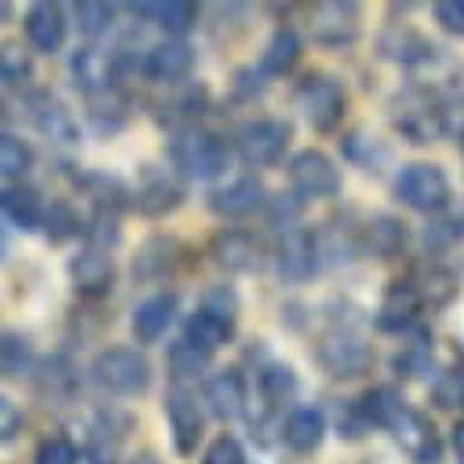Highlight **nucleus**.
Returning a JSON list of instances; mask_svg holds the SVG:
<instances>
[{"instance_id":"24","label":"nucleus","mask_w":464,"mask_h":464,"mask_svg":"<svg viewBox=\"0 0 464 464\" xmlns=\"http://www.w3.org/2000/svg\"><path fill=\"white\" fill-rule=\"evenodd\" d=\"M359 242H362V249H366L370 256H377V260H395V256H402V249H406V242H410V227H406L399 216L381 212V216L366 219Z\"/></svg>"},{"instance_id":"14","label":"nucleus","mask_w":464,"mask_h":464,"mask_svg":"<svg viewBox=\"0 0 464 464\" xmlns=\"http://www.w3.org/2000/svg\"><path fill=\"white\" fill-rule=\"evenodd\" d=\"M420 311H424V300H420L417 285L410 278H399V282H392L384 289L373 322H377L381 333H406L420 318Z\"/></svg>"},{"instance_id":"38","label":"nucleus","mask_w":464,"mask_h":464,"mask_svg":"<svg viewBox=\"0 0 464 464\" xmlns=\"http://www.w3.org/2000/svg\"><path fill=\"white\" fill-rule=\"evenodd\" d=\"M296 388H300V377H296L293 366H285V362H267V366L260 370V395L267 399V406L289 402V399L296 395Z\"/></svg>"},{"instance_id":"1","label":"nucleus","mask_w":464,"mask_h":464,"mask_svg":"<svg viewBox=\"0 0 464 464\" xmlns=\"http://www.w3.org/2000/svg\"><path fill=\"white\" fill-rule=\"evenodd\" d=\"M169 161L183 179H198V183H212L227 172L230 165V147L227 140H219L208 129L187 125L179 132H172L169 140Z\"/></svg>"},{"instance_id":"37","label":"nucleus","mask_w":464,"mask_h":464,"mask_svg":"<svg viewBox=\"0 0 464 464\" xmlns=\"http://www.w3.org/2000/svg\"><path fill=\"white\" fill-rule=\"evenodd\" d=\"M37 384H41L44 395L70 402V399L77 395V388H81V373H77V366H73L66 355H55V359L44 362V373H41Z\"/></svg>"},{"instance_id":"52","label":"nucleus","mask_w":464,"mask_h":464,"mask_svg":"<svg viewBox=\"0 0 464 464\" xmlns=\"http://www.w3.org/2000/svg\"><path fill=\"white\" fill-rule=\"evenodd\" d=\"M201 307H212V311H223V314H235V318H238V296H235V289H227V285L205 289Z\"/></svg>"},{"instance_id":"40","label":"nucleus","mask_w":464,"mask_h":464,"mask_svg":"<svg viewBox=\"0 0 464 464\" xmlns=\"http://www.w3.org/2000/svg\"><path fill=\"white\" fill-rule=\"evenodd\" d=\"M179 246L172 242V238H165V235H158V238H150L143 249H140V256H136V278H161L165 271H172V253H176Z\"/></svg>"},{"instance_id":"43","label":"nucleus","mask_w":464,"mask_h":464,"mask_svg":"<svg viewBox=\"0 0 464 464\" xmlns=\"http://www.w3.org/2000/svg\"><path fill=\"white\" fill-rule=\"evenodd\" d=\"M73 19H77V30L88 37V41H99L113 30V19H118V8L113 5H95V0H84V5H73Z\"/></svg>"},{"instance_id":"50","label":"nucleus","mask_w":464,"mask_h":464,"mask_svg":"<svg viewBox=\"0 0 464 464\" xmlns=\"http://www.w3.org/2000/svg\"><path fill=\"white\" fill-rule=\"evenodd\" d=\"M431 12L439 30H446L450 37H464V0H439Z\"/></svg>"},{"instance_id":"44","label":"nucleus","mask_w":464,"mask_h":464,"mask_svg":"<svg viewBox=\"0 0 464 464\" xmlns=\"http://www.w3.org/2000/svg\"><path fill=\"white\" fill-rule=\"evenodd\" d=\"M84 238H88V249L110 253L113 246L121 242V219H118V212H102V208H95L92 219L84 223Z\"/></svg>"},{"instance_id":"54","label":"nucleus","mask_w":464,"mask_h":464,"mask_svg":"<svg viewBox=\"0 0 464 464\" xmlns=\"http://www.w3.org/2000/svg\"><path fill=\"white\" fill-rule=\"evenodd\" d=\"M450 439H453V453H457V460L464 464V420L453 424V435H450Z\"/></svg>"},{"instance_id":"53","label":"nucleus","mask_w":464,"mask_h":464,"mask_svg":"<svg viewBox=\"0 0 464 464\" xmlns=\"http://www.w3.org/2000/svg\"><path fill=\"white\" fill-rule=\"evenodd\" d=\"M19 424H23L19 410H15V402L5 395V399H0V439L12 442V439H15V431H19Z\"/></svg>"},{"instance_id":"31","label":"nucleus","mask_w":464,"mask_h":464,"mask_svg":"<svg viewBox=\"0 0 464 464\" xmlns=\"http://www.w3.org/2000/svg\"><path fill=\"white\" fill-rule=\"evenodd\" d=\"M132 12L140 19H147L150 26L165 30L169 37H183L190 26H198V8L187 0H169V5H132Z\"/></svg>"},{"instance_id":"5","label":"nucleus","mask_w":464,"mask_h":464,"mask_svg":"<svg viewBox=\"0 0 464 464\" xmlns=\"http://www.w3.org/2000/svg\"><path fill=\"white\" fill-rule=\"evenodd\" d=\"M289 121L282 118H253L235 132V150L249 169H267L278 165L285 147H289Z\"/></svg>"},{"instance_id":"46","label":"nucleus","mask_w":464,"mask_h":464,"mask_svg":"<svg viewBox=\"0 0 464 464\" xmlns=\"http://www.w3.org/2000/svg\"><path fill=\"white\" fill-rule=\"evenodd\" d=\"M460 238H464V219H460V216H442V219L428 223V230H424V246H428L431 253L450 249V246L460 242Z\"/></svg>"},{"instance_id":"17","label":"nucleus","mask_w":464,"mask_h":464,"mask_svg":"<svg viewBox=\"0 0 464 464\" xmlns=\"http://www.w3.org/2000/svg\"><path fill=\"white\" fill-rule=\"evenodd\" d=\"M30 121L37 125V132L52 143L73 147L81 143V125L73 121V113L63 106V99H55L52 92H37L30 95Z\"/></svg>"},{"instance_id":"18","label":"nucleus","mask_w":464,"mask_h":464,"mask_svg":"<svg viewBox=\"0 0 464 464\" xmlns=\"http://www.w3.org/2000/svg\"><path fill=\"white\" fill-rule=\"evenodd\" d=\"M66 275H70V285L88 300H102L113 289V260H110V253H99V249H88V246L77 256H70Z\"/></svg>"},{"instance_id":"16","label":"nucleus","mask_w":464,"mask_h":464,"mask_svg":"<svg viewBox=\"0 0 464 464\" xmlns=\"http://www.w3.org/2000/svg\"><path fill=\"white\" fill-rule=\"evenodd\" d=\"M392 431V439L413 457V460H420V464H435L439 460V431H435V424L428 420V413H420V410H413V406H406L399 417H395V424L388 428Z\"/></svg>"},{"instance_id":"13","label":"nucleus","mask_w":464,"mask_h":464,"mask_svg":"<svg viewBox=\"0 0 464 464\" xmlns=\"http://www.w3.org/2000/svg\"><path fill=\"white\" fill-rule=\"evenodd\" d=\"M183 183L158 165H143L140 169V187H136V208L150 219H161L169 212H176L183 205Z\"/></svg>"},{"instance_id":"34","label":"nucleus","mask_w":464,"mask_h":464,"mask_svg":"<svg viewBox=\"0 0 464 464\" xmlns=\"http://www.w3.org/2000/svg\"><path fill=\"white\" fill-rule=\"evenodd\" d=\"M77 187L95 201V208H102V212H121V208H129L132 205V190L121 183V179H113V176H106V172H84V176H77Z\"/></svg>"},{"instance_id":"29","label":"nucleus","mask_w":464,"mask_h":464,"mask_svg":"<svg viewBox=\"0 0 464 464\" xmlns=\"http://www.w3.org/2000/svg\"><path fill=\"white\" fill-rule=\"evenodd\" d=\"M300 34L293 26H278L271 34V41L264 44V55H260V77H282L289 73L296 63H300Z\"/></svg>"},{"instance_id":"4","label":"nucleus","mask_w":464,"mask_h":464,"mask_svg":"<svg viewBox=\"0 0 464 464\" xmlns=\"http://www.w3.org/2000/svg\"><path fill=\"white\" fill-rule=\"evenodd\" d=\"M314 359H318V366L329 377L355 381V377H362V373L373 370V359L377 355H373V347L362 336H355L352 329H329L314 343Z\"/></svg>"},{"instance_id":"48","label":"nucleus","mask_w":464,"mask_h":464,"mask_svg":"<svg viewBox=\"0 0 464 464\" xmlns=\"http://www.w3.org/2000/svg\"><path fill=\"white\" fill-rule=\"evenodd\" d=\"M428 362H431V340L420 336L417 343H410L406 352L395 355V373L399 377H420L428 370Z\"/></svg>"},{"instance_id":"10","label":"nucleus","mask_w":464,"mask_h":464,"mask_svg":"<svg viewBox=\"0 0 464 464\" xmlns=\"http://www.w3.org/2000/svg\"><path fill=\"white\" fill-rule=\"evenodd\" d=\"M165 420H169V431H172V442L183 457H190L205 435V410L198 402V395L190 388H169L165 392Z\"/></svg>"},{"instance_id":"45","label":"nucleus","mask_w":464,"mask_h":464,"mask_svg":"<svg viewBox=\"0 0 464 464\" xmlns=\"http://www.w3.org/2000/svg\"><path fill=\"white\" fill-rule=\"evenodd\" d=\"M431 402L439 410H457L464 406V370H446L431 381Z\"/></svg>"},{"instance_id":"39","label":"nucleus","mask_w":464,"mask_h":464,"mask_svg":"<svg viewBox=\"0 0 464 464\" xmlns=\"http://www.w3.org/2000/svg\"><path fill=\"white\" fill-rule=\"evenodd\" d=\"M121 435L106 417L92 428L88 435V446H84V464H118L121 460Z\"/></svg>"},{"instance_id":"35","label":"nucleus","mask_w":464,"mask_h":464,"mask_svg":"<svg viewBox=\"0 0 464 464\" xmlns=\"http://www.w3.org/2000/svg\"><path fill=\"white\" fill-rule=\"evenodd\" d=\"M359 402V413H362V420L370 424V428H392L395 424V417L406 410V399L395 392V388H388V384H381V388H370L366 395H359L355 399Z\"/></svg>"},{"instance_id":"21","label":"nucleus","mask_w":464,"mask_h":464,"mask_svg":"<svg viewBox=\"0 0 464 464\" xmlns=\"http://www.w3.org/2000/svg\"><path fill=\"white\" fill-rule=\"evenodd\" d=\"M23 26H26V41H30L34 52H44V55L63 52L66 26L70 23H66V12L59 5H48V0H41V5H30Z\"/></svg>"},{"instance_id":"25","label":"nucleus","mask_w":464,"mask_h":464,"mask_svg":"<svg viewBox=\"0 0 464 464\" xmlns=\"http://www.w3.org/2000/svg\"><path fill=\"white\" fill-rule=\"evenodd\" d=\"M176 314H179L176 293H158V296L143 300V304L132 311V336H136L140 343H158V340L169 333V325L176 322Z\"/></svg>"},{"instance_id":"55","label":"nucleus","mask_w":464,"mask_h":464,"mask_svg":"<svg viewBox=\"0 0 464 464\" xmlns=\"http://www.w3.org/2000/svg\"><path fill=\"white\" fill-rule=\"evenodd\" d=\"M132 464H161V460H158V457H154V453H140V457H136V460H132Z\"/></svg>"},{"instance_id":"33","label":"nucleus","mask_w":464,"mask_h":464,"mask_svg":"<svg viewBox=\"0 0 464 464\" xmlns=\"http://www.w3.org/2000/svg\"><path fill=\"white\" fill-rule=\"evenodd\" d=\"M212 366V352H205V347L190 343L187 336H179L172 347H169V373L176 377L179 388H187L190 381H201Z\"/></svg>"},{"instance_id":"42","label":"nucleus","mask_w":464,"mask_h":464,"mask_svg":"<svg viewBox=\"0 0 464 464\" xmlns=\"http://www.w3.org/2000/svg\"><path fill=\"white\" fill-rule=\"evenodd\" d=\"M0 366H5L8 381H19V377L34 373V343L23 333H5V343H0Z\"/></svg>"},{"instance_id":"23","label":"nucleus","mask_w":464,"mask_h":464,"mask_svg":"<svg viewBox=\"0 0 464 464\" xmlns=\"http://www.w3.org/2000/svg\"><path fill=\"white\" fill-rule=\"evenodd\" d=\"M235 329H238V318L235 314H223V311H212V307H194L183 322V336L205 352H216V347L235 340Z\"/></svg>"},{"instance_id":"20","label":"nucleus","mask_w":464,"mask_h":464,"mask_svg":"<svg viewBox=\"0 0 464 464\" xmlns=\"http://www.w3.org/2000/svg\"><path fill=\"white\" fill-rule=\"evenodd\" d=\"M70 73L77 92H84L88 99H102L113 88V77H118V63H113L106 52L99 48H77L70 59Z\"/></svg>"},{"instance_id":"22","label":"nucleus","mask_w":464,"mask_h":464,"mask_svg":"<svg viewBox=\"0 0 464 464\" xmlns=\"http://www.w3.org/2000/svg\"><path fill=\"white\" fill-rule=\"evenodd\" d=\"M205 406L216 420H235L246 413V377L238 370H219L205 381Z\"/></svg>"},{"instance_id":"26","label":"nucleus","mask_w":464,"mask_h":464,"mask_svg":"<svg viewBox=\"0 0 464 464\" xmlns=\"http://www.w3.org/2000/svg\"><path fill=\"white\" fill-rule=\"evenodd\" d=\"M325 431H329V424H325V413H322L318 406H296V410L285 417V424H282V442H285L293 453L307 457V453H314V450L322 446Z\"/></svg>"},{"instance_id":"9","label":"nucleus","mask_w":464,"mask_h":464,"mask_svg":"<svg viewBox=\"0 0 464 464\" xmlns=\"http://www.w3.org/2000/svg\"><path fill=\"white\" fill-rule=\"evenodd\" d=\"M322 267V253H318V235L307 227H293L282 230V238L275 246V271L282 282L300 285L307 278H314V271Z\"/></svg>"},{"instance_id":"3","label":"nucleus","mask_w":464,"mask_h":464,"mask_svg":"<svg viewBox=\"0 0 464 464\" xmlns=\"http://www.w3.org/2000/svg\"><path fill=\"white\" fill-rule=\"evenodd\" d=\"M395 198L413 208V212H428V216H439L446 212L453 190H450V176L442 172V165H431V161H410L399 169L395 176Z\"/></svg>"},{"instance_id":"8","label":"nucleus","mask_w":464,"mask_h":464,"mask_svg":"<svg viewBox=\"0 0 464 464\" xmlns=\"http://www.w3.org/2000/svg\"><path fill=\"white\" fill-rule=\"evenodd\" d=\"M289 183L300 201H322L340 194V169L322 150H296L289 161Z\"/></svg>"},{"instance_id":"36","label":"nucleus","mask_w":464,"mask_h":464,"mask_svg":"<svg viewBox=\"0 0 464 464\" xmlns=\"http://www.w3.org/2000/svg\"><path fill=\"white\" fill-rule=\"evenodd\" d=\"M41 230H44V238H48L52 246H66L70 238L84 235V219H81V212L73 208V201H66V198H52Z\"/></svg>"},{"instance_id":"6","label":"nucleus","mask_w":464,"mask_h":464,"mask_svg":"<svg viewBox=\"0 0 464 464\" xmlns=\"http://www.w3.org/2000/svg\"><path fill=\"white\" fill-rule=\"evenodd\" d=\"M296 106L304 113V121L314 132H333L343 121L347 110V95L340 88V81H333L329 73H311L304 77V84L296 88Z\"/></svg>"},{"instance_id":"32","label":"nucleus","mask_w":464,"mask_h":464,"mask_svg":"<svg viewBox=\"0 0 464 464\" xmlns=\"http://www.w3.org/2000/svg\"><path fill=\"white\" fill-rule=\"evenodd\" d=\"M410 282L417 285L424 307H431V311L446 307V304L457 296V289H460V285H457V275H453L450 267H442V264H424V267H417V271L410 275Z\"/></svg>"},{"instance_id":"27","label":"nucleus","mask_w":464,"mask_h":464,"mask_svg":"<svg viewBox=\"0 0 464 464\" xmlns=\"http://www.w3.org/2000/svg\"><path fill=\"white\" fill-rule=\"evenodd\" d=\"M44 212H48V205H44L37 187H30V183H8L5 187V219L15 230H23V235L41 230L44 227Z\"/></svg>"},{"instance_id":"51","label":"nucleus","mask_w":464,"mask_h":464,"mask_svg":"<svg viewBox=\"0 0 464 464\" xmlns=\"http://www.w3.org/2000/svg\"><path fill=\"white\" fill-rule=\"evenodd\" d=\"M5 63H0V77H5V84H23L26 77H30V59L23 55V48H15V44H8L5 48V55H0Z\"/></svg>"},{"instance_id":"41","label":"nucleus","mask_w":464,"mask_h":464,"mask_svg":"<svg viewBox=\"0 0 464 464\" xmlns=\"http://www.w3.org/2000/svg\"><path fill=\"white\" fill-rule=\"evenodd\" d=\"M30 169H34V147L26 140H19L15 132L0 136V172H5V179L19 183Z\"/></svg>"},{"instance_id":"11","label":"nucleus","mask_w":464,"mask_h":464,"mask_svg":"<svg viewBox=\"0 0 464 464\" xmlns=\"http://www.w3.org/2000/svg\"><path fill=\"white\" fill-rule=\"evenodd\" d=\"M208 256L230 271V275H253L264 267L267 253H264V242L256 235H249V230H238V227H227L219 230V235L208 242Z\"/></svg>"},{"instance_id":"28","label":"nucleus","mask_w":464,"mask_h":464,"mask_svg":"<svg viewBox=\"0 0 464 464\" xmlns=\"http://www.w3.org/2000/svg\"><path fill=\"white\" fill-rule=\"evenodd\" d=\"M381 55L384 59H395L402 66H424V63H431L439 55V48L431 41H424L410 26H392V30L381 34Z\"/></svg>"},{"instance_id":"2","label":"nucleus","mask_w":464,"mask_h":464,"mask_svg":"<svg viewBox=\"0 0 464 464\" xmlns=\"http://www.w3.org/2000/svg\"><path fill=\"white\" fill-rule=\"evenodd\" d=\"M92 381L106 392V395H118V399H140L150 392L154 384V366L150 359L140 352V347H106L92 359Z\"/></svg>"},{"instance_id":"15","label":"nucleus","mask_w":464,"mask_h":464,"mask_svg":"<svg viewBox=\"0 0 464 464\" xmlns=\"http://www.w3.org/2000/svg\"><path fill=\"white\" fill-rule=\"evenodd\" d=\"M194 63H198V55H194V48L183 37H165V41L147 48L143 73L150 81H161V84H179L183 77H190Z\"/></svg>"},{"instance_id":"49","label":"nucleus","mask_w":464,"mask_h":464,"mask_svg":"<svg viewBox=\"0 0 464 464\" xmlns=\"http://www.w3.org/2000/svg\"><path fill=\"white\" fill-rule=\"evenodd\" d=\"M77 460H81L77 457V446L70 439H63V435L44 439L37 446V457H34V464H77Z\"/></svg>"},{"instance_id":"7","label":"nucleus","mask_w":464,"mask_h":464,"mask_svg":"<svg viewBox=\"0 0 464 464\" xmlns=\"http://www.w3.org/2000/svg\"><path fill=\"white\" fill-rule=\"evenodd\" d=\"M395 129L410 143H435L439 136L450 132V106L442 99H435V95L410 92L395 106Z\"/></svg>"},{"instance_id":"19","label":"nucleus","mask_w":464,"mask_h":464,"mask_svg":"<svg viewBox=\"0 0 464 464\" xmlns=\"http://www.w3.org/2000/svg\"><path fill=\"white\" fill-rule=\"evenodd\" d=\"M267 201L271 198H267V190H264V183L256 176H238L235 183H227V187L208 194V208L216 216H223V219H242V216L264 208Z\"/></svg>"},{"instance_id":"12","label":"nucleus","mask_w":464,"mask_h":464,"mask_svg":"<svg viewBox=\"0 0 464 464\" xmlns=\"http://www.w3.org/2000/svg\"><path fill=\"white\" fill-rule=\"evenodd\" d=\"M362 30V12L352 0H325V5H314L311 12V37L318 44L340 48V44H352Z\"/></svg>"},{"instance_id":"47","label":"nucleus","mask_w":464,"mask_h":464,"mask_svg":"<svg viewBox=\"0 0 464 464\" xmlns=\"http://www.w3.org/2000/svg\"><path fill=\"white\" fill-rule=\"evenodd\" d=\"M201 464H253V460L246 457V446L235 435H219L201 453Z\"/></svg>"},{"instance_id":"30","label":"nucleus","mask_w":464,"mask_h":464,"mask_svg":"<svg viewBox=\"0 0 464 464\" xmlns=\"http://www.w3.org/2000/svg\"><path fill=\"white\" fill-rule=\"evenodd\" d=\"M340 150H343L347 161L366 169V172H377L381 165L392 161V147L377 132H370V129H352V132L340 140Z\"/></svg>"}]
</instances>
